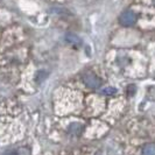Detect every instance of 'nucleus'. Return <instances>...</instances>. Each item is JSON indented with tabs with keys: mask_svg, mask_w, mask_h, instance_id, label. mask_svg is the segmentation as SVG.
I'll list each match as a JSON object with an SVG mask.
<instances>
[{
	"mask_svg": "<svg viewBox=\"0 0 155 155\" xmlns=\"http://www.w3.org/2000/svg\"><path fill=\"white\" fill-rule=\"evenodd\" d=\"M135 21H137V15L132 11H125L119 16V22H120V25L125 26V27L133 26L135 23Z\"/></svg>",
	"mask_w": 155,
	"mask_h": 155,
	"instance_id": "f257e3e1",
	"label": "nucleus"
},
{
	"mask_svg": "<svg viewBox=\"0 0 155 155\" xmlns=\"http://www.w3.org/2000/svg\"><path fill=\"white\" fill-rule=\"evenodd\" d=\"M83 81H84L85 85L89 86V87H91V89H98L101 84V79L97 77L96 75L91 74V72L85 74L84 77H83Z\"/></svg>",
	"mask_w": 155,
	"mask_h": 155,
	"instance_id": "f03ea898",
	"label": "nucleus"
},
{
	"mask_svg": "<svg viewBox=\"0 0 155 155\" xmlns=\"http://www.w3.org/2000/svg\"><path fill=\"white\" fill-rule=\"evenodd\" d=\"M65 40L71 43V45H81V38L77 36L76 34H72V33H68L67 35H65Z\"/></svg>",
	"mask_w": 155,
	"mask_h": 155,
	"instance_id": "7ed1b4c3",
	"label": "nucleus"
},
{
	"mask_svg": "<svg viewBox=\"0 0 155 155\" xmlns=\"http://www.w3.org/2000/svg\"><path fill=\"white\" fill-rule=\"evenodd\" d=\"M142 154L143 155H155V145H153V143L146 145L145 147L142 148Z\"/></svg>",
	"mask_w": 155,
	"mask_h": 155,
	"instance_id": "20e7f679",
	"label": "nucleus"
},
{
	"mask_svg": "<svg viewBox=\"0 0 155 155\" xmlns=\"http://www.w3.org/2000/svg\"><path fill=\"white\" fill-rule=\"evenodd\" d=\"M116 92H117V90L114 89V87H112V86L105 87V89H103V90H101V93L107 94V96H112V94H114Z\"/></svg>",
	"mask_w": 155,
	"mask_h": 155,
	"instance_id": "39448f33",
	"label": "nucleus"
},
{
	"mask_svg": "<svg viewBox=\"0 0 155 155\" xmlns=\"http://www.w3.org/2000/svg\"><path fill=\"white\" fill-rule=\"evenodd\" d=\"M16 155H31V152H29V149L28 148H19L18 150L15 152Z\"/></svg>",
	"mask_w": 155,
	"mask_h": 155,
	"instance_id": "423d86ee",
	"label": "nucleus"
},
{
	"mask_svg": "<svg viewBox=\"0 0 155 155\" xmlns=\"http://www.w3.org/2000/svg\"><path fill=\"white\" fill-rule=\"evenodd\" d=\"M153 4H154V5H155V0H153Z\"/></svg>",
	"mask_w": 155,
	"mask_h": 155,
	"instance_id": "0eeeda50",
	"label": "nucleus"
}]
</instances>
